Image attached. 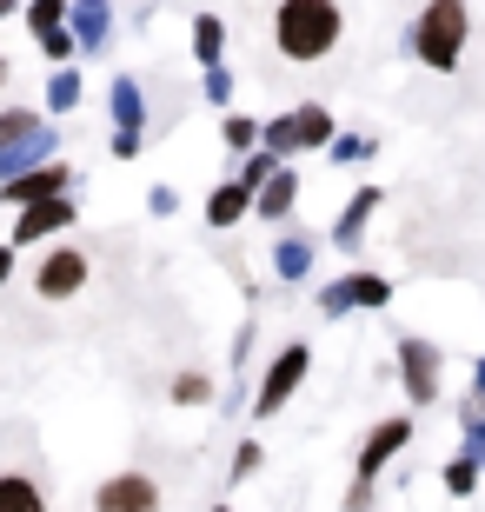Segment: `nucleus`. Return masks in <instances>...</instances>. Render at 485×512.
Masks as SVG:
<instances>
[{"instance_id":"1","label":"nucleus","mask_w":485,"mask_h":512,"mask_svg":"<svg viewBox=\"0 0 485 512\" xmlns=\"http://www.w3.org/2000/svg\"><path fill=\"white\" fill-rule=\"evenodd\" d=\"M339 34H346L339 0H280V7H273V47H280V60H293V67L326 60L339 47Z\"/></svg>"},{"instance_id":"2","label":"nucleus","mask_w":485,"mask_h":512,"mask_svg":"<svg viewBox=\"0 0 485 512\" xmlns=\"http://www.w3.org/2000/svg\"><path fill=\"white\" fill-rule=\"evenodd\" d=\"M466 34H472L466 0H426L419 20H412V54L426 60L432 74H452L459 54H466Z\"/></svg>"},{"instance_id":"3","label":"nucleus","mask_w":485,"mask_h":512,"mask_svg":"<svg viewBox=\"0 0 485 512\" xmlns=\"http://www.w3.org/2000/svg\"><path fill=\"white\" fill-rule=\"evenodd\" d=\"M333 133H339V120H333L326 100H299L293 114H280V120L260 127V147L273 153V160H293V153H326Z\"/></svg>"},{"instance_id":"4","label":"nucleus","mask_w":485,"mask_h":512,"mask_svg":"<svg viewBox=\"0 0 485 512\" xmlns=\"http://www.w3.org/2000/svg\"><path fill=\"white\" fill-rule=\"evenodd\" d=\"M306 373H313V346L306 340H286L273 360L260 366V393H253V419H273L286 406V399L306 386Z\"/></svg>"},{"instance_id":"5","label":"nucleus","mask_w":485,"mask_h":512,"mask_svg":"<svg viewBox=\"0 0 485 512\" xmlns=\"http://www.w3.org/2000/svg\"><path fill=\"white\" fill-rule=\"evenodd\" d=\"M386 306H392V280L373 273V266L339 273V280L319 286V313H326V320H346V313H386Z\"/></svg>"},{"instance_id":"6","label":"nucleus","mask_w":485,"mask_h":512,"mask_svg":"<svg viewBox=\"0 0 485 512\" xmlns=\"http://www.w3.org/2000/svg\"><path fill=\"white\" fill-rule=\"evenodd\" d=\"M439 366H446L439 340H426V333H406L399 340V386H406L412 413H426L432 399H439Z\"/></svg>"},{"instance_id":"7","label":"nucleus","mask_w":485,"mask_h":512,"mask_svg":"<svg viewBox=\"0 0 485 512\" xmlns=\"http://www.w3.org/2000/svg\"><path fill=\"white\" fill-rule=\"evenodd\" d=\"M87 273H94V253L74 247V240H54L34 266V293L40 300H74L80 286H87Z\"/></svg>"},{"instance_id":"8","label":"nucleus","mask_w":485,"mask_h":512,"mask_svg":"<svg viewBox=\"0 0 485 512\" xmlns=\"http://www.w3.org/2000/svg\"><path fill=\"white\" fill-rule=\"evenodd\" d=\"M80 220V207L60 193V200H34V207H14V227H7V247H54L60 233Z\"/></svg>"},{"instance_id":"9","label":"nucleus","mask_w":485,"mask_h":512,"mask_svg":"<svg viewBox=\"0 0 485 512\" xmlns=\"http://www.w3.org/2000/svg\"><path fill=\"white\" fill-rule=\"evenodd\" d=\"M113 160H140V140H147V100H140V80L113 74Z\"/></svg>"},{"instance_id":"10","label":"nucleus","mask_w":485,"mask_h":512,"mask_svg":"<svg viewBox=\"0 0 485 512\" xmlns=\"http://www.w3.org/2000/svg\"><path fill=\"white\" fill-rule=\"evenodd\" d=\"M60 193H74V167L67 160H40V167L0 180V207H34V200H60Z\"/></svg>"},{"instance_id":"11","label":"nucleus","mask_w":485,"mask_h":512,"mask_svg":"<svg viewBox=\"0 0 485 512\" xmlns=\"http://www.w3.org/2000/svg\"><path fill=\"white\" fill-rule=\"evenodd\" d=\"M94 512H160V479L153 473H113L94 486Z\"/></svg>"},{"instance_id":"12","label":"nucleus","mask_w":485,"mask_h":512,"mask_svg":"<svg viewBox=\"0 0 485 512\" xmlns=\"http://www.w3.org/2000/svg\"><path fill=\"white\" fill-rule=\"evenodd\" d=\"M412 446V413H392V419H379L373 433H366V446H359V466H353V479H379V466H386L392 453H406Z\"/></svg>"},{"instance_id":"13","label":"nucleus","mask_w":485,"mask_h":512,"mask_svg":"<svg viewBox=\"0 0 485 512\" xmlns=\"http://www.w3.org/2000/svg\"><path fill=\"white\" fill-rule=\"evenodd\" d=\"M379 207H386V193H379V187H359L353 200H346V213L333 220V233H326V240H333L339 253H359V233H366V220H373Z\"/></svg>"},{"instance_id":"14","label":"nucleus","mask_w":485,"mask_h":512,"mask_svg":"<svg viewBox=\"0 0 485 512\" xmlns=\"http://www.w3.org/2000/svg\"><path fill=\"white\" fill-rule=\"evenodd\" d=\"M67 27H74L80 54H107V34H113V7H107V0H74V14H67Z\"/></svg>"},{"instance_id":"15","label":"nucleus","mask_w":485,"mask_h":512,"mask_svg":"<svg viewBox=\"0 0 485 512\" xmlns=\"http://www.w3.org/2000/svg\"><path fill=\"white\" fill-rule=\"evenodd\" d=\"M293 207H299V173H293V160H286V167L273 173L260 193H253V213L273 227V220H293Z\"/></svg>"},{"instance_id":"16","label":"nucleus","mask_w":485,"mask_h":512,"mask_svg":"<svg viewBox=\"0 0 485 512\" xmlns=\"http://www.w3.org/2000/svg\"><path fill=\"white\" fill-rule=\"evenodd\" d=\"M246 213H253V187H240V180H220V187L206 193V227H213V233L240 227Z\"/></svg>"},{"instance_id":"17","label":"nucleus","mask_w":485,"mask_h":512,"mask_svg":"<svg viewBox=\"0 0 485 512\" xmlns=\"http://www.w3.org/2000/svg\"><path fill=\"white\" fill-rule=\"evenodd\" d=\"M0 512H47V486L34 473H0Z\"/></svg>"},{"instance_id":"18","label":"nucleus","mask_w":485,"mask_h":512,"mask_svg":"<svg viewBox=\"0 0 485 512\" xmlns=\"http://www.w3.org/2000/svg\"><path fill=\"white\" fill-rule=\"evenodd\" d=\"M273 273H280L286 286H299L313 273V240H306V233H286L280 247H273Z\"/></svg>"},{"instance_id":"19","label":"nucleus","mask_w":485,"mask_h":512,"mask_svg":"<svg viewBox=\"0 0 485 512\" xmlns=\"http://www.w3.org/2000/svg\"><path fill=\"white\" fill-rule=\"evenodd\" d=\"M193 60H200V67H220V60H226V20L220 14L193 20Z\"/></svg>"},{"instance_id":"20","label":"nucleus","mask_w":485,"mask_h":512,"mask_svg":"<svg viewBox=\"0 0 485 512\" xmlns=\"http://www.w3.org/2000/svg\"><path fill=\"white\" fill-rule=\"evenodd\" d=\"M40 100H47V114H74V107H80V67H54Z\"/></svg>"},{"instance_id":"21","label":"nucleus","mask_w":485,"mask_h":512,"mask_svg":"<svg viewBox=\"0 0 485 512\" xmlns=\"http://www.w3.org/2000/svg\"><path fill=\"white\" fill-rule=\"evenodd\" d=\"M167 399H173V406H206V399H213V373H206V366H187V373H173Z\"/></svg>"},{"instance_id":"22","label":"nucleus","mask_w":485,"mask_h":512,"mask_svg":"<svg viewBox=\"0 0 485 512\" xmlns=\"http://www.w3.org/2000/svg\"><path fill=\"white\" fill-rule=\"evenodd\" d=\"M479 479H485L479 453H452V459H446V493H452V499H472V493H479Z\"/></svg>"},{"instance_id":"23","label":"nucleus","mask_w":485,"mask_h":512,"mask_svg":"<svg viewBox=\"0 0 485 512\" xmlns=\"http://www.w3.org/2000/svg\"><path fill=\"white\" fill-rule=\"evenodd\" d=\"M67 14H74V0H27V34H60L67 27Z\"/></svg>"},{"instance_id":"24","label":"nucleus","mask_w":485,"mask_h":512,"mask_svg":"<svg viewBox=\"0 0 485 512\" xmlns=\"http://www.w3.org/2000/svg\"><path fill=\"white\" fill-rule=\"evenodd\" d=\"M47 127L40 114H27V107H0V153L7 147H20V140H34V133Z\"/></svg>"},{"instance_id":"25","label":"nucleus","mask_w":485,"mask_h":512,"mask_svg":"<svg viewBox=\"0 0 485 512\" xmlns=\"http://www.w3.org/2000/svg\"><path fill=\"white\" fill-rule=\"evenodd\" d=\"M220 133H226V147H233V153H260V120H253V114H233V107H226Z\"/></svg>"},{"instance_id":"26","label":"nucleus","mask_w":485,"mask_h":512,"mask_svg":"<svg viewBox=\"0 0 485 512\" xmlns=\"http://www.w3.org/2000/svg\"><path fill=\"white\" fill-rule=\"evenodd\" d=\"M286 167V160H273V153H246V160H240V173H233V180H240V187H253V193H260L266 187V180H273V173H280Z\"/></svg>"},{"instance_id":"27","label":"nucleus","mask_w":485,"mask_h":512,"mask_svg":"<svg viewBox=\"0 0 485 512\" xmlns=\"http://www.w3.org/2000/svg\"><path fill=\"white\" fill-rule=\"evenodd\" d=\"M366 153H373V140H366V133H333V147H326V160H333V167H359Z\"/></svg>"},{"instance_id":"28","label":"nucleus","mask_w":485,"mask_h":512,"mask_svg":"<svg viewBox=\"0 0 485 512\" xmlns=\"http://www.w3.org/2000/svg\"><path fill=\"white\" fill-rule=\"evenodd\" d=\"M260 466H266V446H260V439H240V453H233V479H260Z\"/></svg>"},{"instance_id":"29","label":"nucleus","mask_w":485,"mask_h":512,"mask_svg":"<svg viewBox=\"0 0 485 512\" xmlns=\"http://www.w3.org/2000/svg\"><path fill=\"white\" fill-rule=\"evenodd\" d=\"M206 100H213L220 114L233 107V74H226V60H220V67H206Z\"/></svg>"},{"instance_id":"30","label":"nucleus","mask_w":485,"mask_h":512,"mask_svg":"<svg viewBox=\"0 0 485 512\" xmlns=\"http://www.w3.org/2000/svg\"><path fill=\"white\" fill-rule=\"evenodd\" d=\"M147 213L153 220H173V213H180V193L173 187H147Z\"/></svg>"},{"instance_id":"31","label":"nucleus","mask_w":485,"mask_h":512,"mask_svg":"<svg viewBox=\"0 0 485 512\" xmlns=\"http://www.w3.org/2000/svg\"><path fill=\"white\" fill-rule=\"evenodd\" d=\"M346 512H373V479H353V493H346Z\"/></svg>"},{"instance_id":"32","label":"nucleus","mask_w":485,"mask_h":512,"mask_svg":"<svg viewBox=\"0 0 485 512\" xmlns=\"http://www.w3.org/2000/svg\"><path fill=\"white\" fill-rule=\"evenodd\" d=\"M14 260H20V253L7 247V240H0V293H7V280H14Z\"/></svg>"},{"instance_id":"33","label":"nucleus","mask_w":485,"mask_h":512,"mask_svg":"<svg viewBox=\"0 0 485 512\" xmlns=\"http://www.w3.org/2000/svg\"><path fill=\"white\" fill-rule=\"evenodd\" d=\"M472 399H485V360L472 366Z\"/></svg>"},{"instance_id":"34","label":"nucleus","mask_w":485,"mask_h":512,"mask_svg":"<svg viewBox=\"0 0 485 512\" xmlns=\"http://www.w3.org/2000/svg\"><path fill=\"white\" fill-rule=\"evenodd\" d=\"M7 14H14V0H0V20H7Z\"/></svg>"},{"instance_id":"35","label":"nucleus","mask_w":485,"mask_h":512,"mask_svg":"<svg viewBox=\"0 0 485 512\" xmlns=\"http://www.w3.org/2000/svg\"><path fill=\"white\" fill-rule=\"evenodd\" d=\"M0 94H7V60H0Z\"/></svg>"},{"instance_id":"36","label":"nucleus","mask_w":485,"mask_h":512,"mask_svg":"<svg viewBox=\"0 0 485 512\" xmlns=\"http://www.w3.org/2000/svg\"><path fill=\"white\" fill-rule=\"evenodd\" d=\"M213 512H233V506H213Z\"/></svg>"},{"instance_id":"37","label":"nucleus","mask_w":485,"mask_h":512,"mask_svg":"<svg viewBox=\"0 0 485 512\" xmlns=\"http://www.w3.org/2000/svg\"><path fill=\"white\" fill-rule=\"evenodd\" d=\"M479 466H485V453H479Z\"/></svg>"}]
</instances>
